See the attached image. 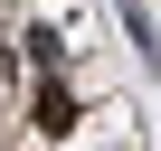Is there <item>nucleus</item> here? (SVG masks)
Returning a JSON list of instances; mask_svg holds the SVG:
<instances>
[{
    "instance_id": "obj_1",
    "label": "nucleus",
    "mask_w": 161,
    "mask_h": 151,
    "mask_svg": "<svg viewBox=\"0 0 161 151\" xmlns=\"http://www.w3.org/2000/svg\"><path fill=\"white\" fill-rule=\"evenodd\" d=\"M29 132H38V142H66V132H76V85H66V76H38V95H29Z\"/></svg>"
}]
</instances>
